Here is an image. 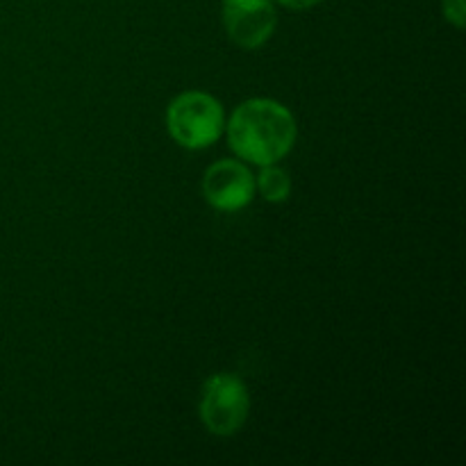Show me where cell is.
Listing matches in <instances>:
<instances>
[{"mask_svg": "<svg viewBox=\"0 0 466 466\" xmlns=\"http://www.w3.org/2000/svg\"><path fill=\"white\" fill-rule=\"evenodd\" d=\"M167 130L182 148H209L226 132V109L208 91H182L167 107Z\"/></svg>", "mask_w": 466, "mask_h": 466, "instance_id": "2", "label": "cell"}, {"mask_svg": "<svg viewBox=\"0 0 466 466\" xmlns=\"http://www.w3.org/2000/svg\"><path fill=\"white\" fill-rule=\"evenodd\" d=\"M228 146L246 164L267 167L291 153L299 123L289 107L273 98H248L226 121Z\"/></svg>", "mask_w": 466, "mask_h": 466, "instance_id": "1", "label": "cell"}, {"mask_svg": "<svg viewBox=\"0 0 466 466\" xmlns=\"http://www.w3.org/2000/svg\"><path fill=\"white\" fill-rule=\"evenodd\" d=\"M221 16L228 39L244 50L262 48L278 27L273 0H223Z\"/></svg>", "mask_w": 466, "mask_h": 466, "instance_id": "5", "label": "cell"}, {"mask_svg": "<svg viewBox=\"0 0 466 466\" xmlns=\"http://www.w3.org/2000/svg\"><path fill=\"white\" fill-rule=\"evenodd\" d=\"M198 414L203 426L212 435H237L250 414L248 385L237 373H214L200 390Z\"/></svg>", "mask_w": 466, "mask_h": 466, "instance_id": "3", "label": "cell"}, {"mask_svg": "<svg viewBox=\"0 0 466 466\" xmlns=\"http://www.w3.org/2000/svg\"><path fill=\"white\" fill-rule=\"evenodd\" d=\"M441 12H444V18L455 27V30H462L466 21L464 0H441Z\"/></svg>", "mask_w": 466, "mask_h": 466, "instance_id": "7", "label": "cell"}, {"mask_svg": "<svg viewBox=\"0 0 466 466\" xmlns=\"http://www.w3.org/2000/svg\"><path fill=\"white\" fill-rule=\"evenodd\" d=\"M203 198L218 212H239L253 203L255 176L241 159H218L203 173Z\"/></svg>", "mask_w": 466, "mask_h": 466, "instance_id": "4", "label": "cell"}, {"mask_svg": "<svg viewBox=\"0 0 466 466\" xmlns=\"http://www.w3.org/2000/svg\"><path fill=\"white\" fill-rule=\"evenodd\" d=\"M278 3H280L282 7L291 9V12H303V9H309L314 7V5L323 3V0H278Z\"/></svg>", "mask_w": 466, "mask_h": 466, "instance_id": "8", "label": "cell"}, {"mask_svg": "<svg viewBox=\"0 0 466 466\" xmlns=\"http://www.w3.org/2000/svg\"><path fill=\"white\" fill-rule=\"evenodd\" d=\"M262 171L255 177V189L259 191L267 203H285L291 196V177L285 168H280L278 164H267V167H259Z\"/></svg>", "mask_w": 466, "mask_h": 466, "instance_id": "6", "label": "cell"}]
</instances>
